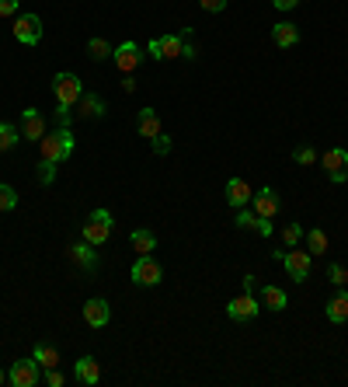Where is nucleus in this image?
Masks as SVG:
<instances>
[{"instance_id": "nucleus-1", "label": "nucleus", "mask_w": 348, "mask_h": 387, "mask_svg": "<svg viewBox=\"0 0 348 387\" xmlns=\"http://www.w3.org/2000/svg\"><path fill=\"white\" fill-rule=\"evenodd\" d=\"M70 154H74V133H70V126H56L52 133H45V136L39 140V157H42V160L63 164Z\"/></svg>"}, {"instance_id": "nucleus-2", "label": "nucleus", "mask_w": 348, "mask_h": 387, "mask_svg": "<svg viewBox=\"0 0 348 387\" xmlns=\"http://www.w3.org/2000/svg\"><path fill=\"white\" fill-rule=\"evenodd\" d=\"M52 94H56V101H63V105H77L80 94H84V84H80L77 74L63 70V74L52 77Z\"/></svg>"}, {"instance_id": "nucleus-3", "label": "nucleus", "mask_w": 348, "mask_h": 387, "mask_svg": "<svg viewBox=\"0 0 348 387\" xmlns=\"http://www.w3.org/2000/svg\"><path fill=\"white\" fill-rule=\"evenodd\" d=\"M111 238V213L108 209H94L84 224V241H91L94 248H101Z\"/></svg>"}, {"instance_id": "nucleus-4", "label": "nucleus", "mask_w": 348, "mask_h": 387, "mask_svg": "<svg viewBox=\"0 0 348 387\" xmlns=\"http://www.w3.org/2000/svg\"><path fill=\"white\" fill-rule=\"evenodd\" d=\"M39 380H42V366L35 363V356L14 359L11 370H8V384H14V387H35Z\"/></svg>"}, {"instance_id": "nucleus-5", "label": "nucleus", "mask_w": 348, "mask_h": 387, "mask_svg": "<svg viewBox=\"0 0 348 387\" xmlns=\"http://www.w3.org/2000/svg\"><path fill=\"white\" fill-rule=\"evenodd\" d=\"M320 168L327 171V178H331L334 185L348 182V150H341V147L324 150V154H320Z\"/></svg>"}, {"instance_id": "nucleus-6", "label": "nucleus", "mask_w": 348, "mask_h": 387, "mask_svg": "<svg viewBox=\"0 0 348 387\" xmlns=\"http://www.w3.org/2000/svg\"><path fill=\"white\" fill-rule=\"evenodd\" d=\"M160 280H164L160 262H157L153 255H140L136 265H133V283H136V286H157Z\"/></svg>"}, {"instance_id": "nucleus-7", "label": "nucleus", "mask_w": 348, "mask_h": 387, "mask_svg": "<svg viewBox=\"0 0 348 387\" xmlns=\"http://www.w3.org/2000/svg\"><path fill=\"white\" fill-rule=\"evenodd\" d=\"M14 39L21 45H39L42 42V18L39 14H18L14 18Z\"/></svg>"}, {"instance_id": "nucleus-8", "label": "nucleus", "mask_w": 348, "mask_h": 387, "mask_svg": "<svg viewBox=\"0 0 348 387\" xmlns=\"http://www.w3.org/2000/svg\"><path fill=\"white\" fill-rule=\"evenodd\" d=\"M285 272L293 275L296 283H307L310 280V269H314V255L310 251H293V248H285Z\"/></svg>"}, {"instance_id": "nucleus-9", "label": "nucleus", "mask_w": 348, "mask_h": 387, "mask_svg": "<svg viewBox=\"0 0 348 387\" xmlns=\"http://www.w3.org/2000/svg\"><path fill=\"white\" fill-rule=\"evenodd\" d=\"M258 297L254 293H241V297H234V300H230L226 304V314H230V321H251V317H258Z\"/></svg>"}, {"instance_id": "nucleus-10", "label": "nucleus", "mask_w": 348, "mask_h": 387, "mask_svg": "<svg viewBox=\"0 0 348 387\" xmlns=\"http://www.w3.org/2000/svg\"><path fill=\"white\" fill-rule=\"evenodd\" d=\"M111 60H115V67H119L122 74H133V70L143 63V49H140L136 42H122L119 49L111 52Z\"/></svg>"}, {"instance_id": "nucleus-11", "label": "nucleus", "mask_w": 348, "mask_h": 387, "mask_svg": "<svg viewBox=\"0 0 348 387\" xmlns=\"http://www.w3.org/2000/svg\"><path fill=\"white\" fill-rule=\"evenodd\" d=\"M18 129H21V140H32V143H39V140L45 136V119H42L39 108H25Z\"/></svg>"}, {"instance_id": "nucleus-12", "label": "nucleus", "mask_w": 348, "mask_h": 387, "mask_svg": "<svg viewBox=\"0 0 348 387\" xmlns=\"http://www.w3.org/2000/svg\"><path fill=\"white\" fill-rule=\"evenodd\" d=\"M74 380L84 384V387H94V384L101 380V363H98L94 356H80V359L74 363Z\"/></svg>"}, {"instance_id": "nucleus-13", "label": "nucleus", "mask_w": 348, "mask_h": 387, "mask_svg": "<svg viewBox=\"0 0 348 387\" xmlns=\"http://www.w3.org/2000/svg\"><path fill=\"white\" fill-rule=\"evenodd\" d=\"M237 227L241 231H258L261 238H272V220H265V216H258L254 209H237Z\"/></svg>"}, {"instance_id": "nucleus-14", "label": "nucleus", "mask_w": 348, "mask_h": 387, "mask_svg": "<svg viewBox=\"0 0 348 387\" xmlns=\"http://www.w3.org/2000/svg\"><path fill=\"white\" fill-rule=\"evenodd\" d=\"M251 209H254L258 216L272 220V216L279 213V192H275V189H258V192L251 196Z\"/></svg>"}, {"instance_id": "nucleus-15", "label": "nucleus", "mask_w": 348, "mask_h": 387, "mask_svg": "<svg viewBox=\"0 0 348 387\" xmlns=\"http://www.w3.org/2000/svg\"><path fill=\"white\" fill-rule=\"evenodd\" d=\"M84 321H87L91 328H105V324L111 321V307H108V300L91 297V300L84 304Z\"/></svg>"}, {"instance_id": "nucleus-16", "label": "nucleus", "mask_w": 348, "mask_h": 387, "mask_svg": "<svg viewBox=\"0 0 348 387\" xmlns=\"http://www.w3.org/2000/svg\"><path fill=\"white\" fill-rule=\"evenodd\" d=\"M251 196H254V189H251L244 178H230V182H226V202L234 206V209L251 206Z\"/></svg>"}, {"instance_id": "nucleus-17", "label": "nucleus", "mask_w": 348, "mask_h": 387, "mask_svg": "<svg viewBox=\"0 0 348 387\" xmlns=\"http://www.w3.org/2000/svg\"><path fill=\"white\" fill-rule=\"evenodd\" d=\"M136 133L143 140L160 136V116H157V108H140V112H136Z\"/></svg>"}, {"instance_id": "nucleus-18", "label": "nucleus", "mask_w": 348, "mask_h": 387, "mask_svg": "<svg viewBox=\"0 0 348 387\" xmlns=\"http://www.w3.org/2000/svg\"><path fill=\"white\" fill-rule=\"evenodd\" d=\"M105 112H108L105 101H101L98 94H87V91H84V94H80V101H77V112H74V116H80V119H87V123H91V119H105Z\"/></svg>"}, {"instance_id": "nucleus-19", "label": "nucleus", "mask_w": 348, "mask_h": 387, "mask_svg": "<svg viewBox=\"0 0 348 387\" xmlns=\"http://www.w3.org/2000/svg\"><path fill=\"white\" fill-rule=\"evenodd\" d=\"M91 248H94L91 241H80V244L70 248V262L80 265L84 272H98V251H91Z\"/></svg>"}, {"instance_id": "nucleus-20", "label": "nucleus", "mask_w": 348, "mask_h": 387, "mask_svg": "<svg viewBox=\"0 0 348 387\" xmlns=\"http://www.w3.org/2000/svg\"><path fill=\"white\" fill-rule=\"evenodd\" d=\"M324 314H327L331 324H345V321H348V293H345V286H341V293H334V297L327 300Z\"/></svg>"}, {"instance_id": "nucleus-21", "label": "nucleus", "mask_w": 348, "mask_h": 387, "mask_svg": "<svg viewBox=\"0 0 348 387\" xmlns=\"http://www.w3.org/2000/svg\"><path fill=\"white\" fill-rule=\"evenodd\" d=\"M272 42H275L279 49L296 45V42H300V28L289 25V21H279V25H272Z\"/></svg>"}, {"instance_id": "nucleus-22", "label": "nucleus", "mask_w": 348, "mask_h": 387, "mask_svg": "<svg viewBox=\"0 0 348 387\" xmlns=\"http://www.w3.org/2000/svg\"><path fill=\"white\" fill-rule=\"evenodd\" d=\"M261 307H268V311H285V307H289L285 290H282V286H275V283L261 286Z\"/></svg>"}, {"instance_id": "nucleus-23", "label": "nucleus", "mask_w": 348, "mask_h": 387, "mask_svg": "<svg viewBox=\"0 0 348 387\" xmlns=\"http://www.w3.org/2000/svg\"><path fill=\"white\" fill-rule=\"evenodd\" d=\"M35 363L42 366V370H49V366H60L63 363V356H60V349L56 346H49V342H35Z\"/></svg>"}, {"instance_id": "nucleus-24", "label": "nucleus", "mask_w": 348, "mask_h": 387, "mask_svg": "<svg viewBox=\"0 0 348 387\" xmlns=\"http://www.w3.org/2000/svg\"><path fill=\"white\" fill-rule=\"evenodd\" d=\"M182 45H185V35H160V60L182 56Z\"/></svg>"}, {"instance_id": "nucleus-25", "label": "nucleus", "mask_w": 348, "mask_h": 387, "mask_svg": "<svg viewBox=\"0 0 348 387\" xmlns=\"http://www.w3.org/2000/svg\"><path fill=\"white\" fill-rule=\"evenodd\" d=\"M18 140H21V129H18V126H11V123H0V154L14 150V147H18Z\"/></svg>"}, {"instance_id": "nucleus-26", "label": "nucleus", "mask_w": 348, "mask_h": 387, "mask_svg": "<svg viewBox=\"0 0 348 387\" xmlns=\"http://www.w3.org/2000/svg\"><path fill=\"white\" fill-rule=\"evenodd\" d=\"M303 238H307V251H310V255H314V258H317V255H324V251H327V234H324V231H320V227H314V231H307V234H303Z\"/></svg>"}, {"instance_id": "nucleus-27", "label": "nucleus", "mask_w": 348, "mask_h": 387, "mask_svg": "<svg viewBox=\"0 0 348 387\" xmlns=\"http://www.w3.org/2000/svg\"><path fill=\"white\" fill-rule=\"evenodd\" d=\"M133 251H140V255H150L153 248H157V238L150 234V231H133Z\"/></svg>"}, {"instance_id": "nucleus-28", "label": "nucleus", "mask_w": 348, "mask_h": 387, "mask_svg": "<svg viewBox=\"0 0 348 387\" xmlns=\"http://www.w3.org/2000/svg\"><path fill=\"white\" fill-rule=\"evenodd\" d=\"M111 52H115V49H111L105 39H91V42H87V56H91V60H111Z\"/></svg>"}, {"instance_id": "nucleus-29", "label": "nucleus", "mask_w": 348, "mask_h": 387, "mask_svg": "<svg viewBox=\"0 0 348 387\" xmlns=\"http://www.w3.org/2000/svg\"><path fill=\"white\" fill-rule=\"evenodd\" d=\"M279 238H282V244H285V248H296V244H300V238H303V227H300V224H285V227L279 231Z\"/></svg>"}, {"instance_id": "nucleus-30", "label": "nucleus", "mask_w": 348, "mask_h": 387, "mask_svg": "<svg viewBox=\"0 0 348 387\" xmlns=\"http://www.w3.org/2000/svg\"><path fill=\"white\" fill-rule=\"evenodd\" d=\"M56 168H60V164H56V160H39V185H52L56 182Z\"/></svg>"}, {"instance_id": "nucleus-31", "label": "nucleus", "mask_w": 348, "mask_h": 387, "mask_svg": "<svg viewBox=\"0 0 348 387\" xmlns=\"http://www.w3.org/2000/svg\"><path fill=\"white\" fill-rule=\"evenodd\" d=\"M18 206V192L8 185V182H0V213H8V209H14Z\"/></svg>"}, {"instance_id": "nucleus-32", "label": "nucleus", "mask_w": 348, "mask_h": 387, "mask_svg": "<svg viewBox=\"0 0 348 387\" xmlns=\"http://www.w3.org/2000/svg\"><path fill=\"white\" fill-rule=\"evenodd\" d=\"M52 123H56V126H70V123H74V105H63V101H56Z\"/></svg>"}, {"instance_id": "nucleus-33", "label": "nucleus", "mask_w": 348, "mask_h": 387, "mask_svg": "<svg viewBox=\"0 0 348 387\" xmlns=\"http://www.w3.org/2000/svg\"><path fill=\"white\" fill-rule=\"evenodd\" d=\"M327 280H331V283L341 290V286L348 283V269H345L341 262H331V265H327Z\"/></svg>"}, {"instance_id": "nucleus-34", "label": "nucleus", "mask_w": 348, "mask_h": 387, "mask_svg": "<svg viewBox=\"0 0 348 387\" xmlns=\"http://www.w3.org/2000/svg\"><path fill=\"white\" fill-rule=\"evenodd\" d=\"M293 160H296V164H314V160H320V154H317L314 147H307V143H303V147H296V150H293Z\"/></svg>"}, {"instance_id": "nucleus-35", "label": "nucleus", "mask_w": 348, "mask_h": 387, "mask_svg": "<svg viewBox=\"0 0 348 387\" xmlns=\"http://www.w3.org/2000/svg\"><path fill=\"white\" fill-rule=\"evenodd\" d=\"M42 380H45L49 387H63V384H67V377L60 373V366H49V370L42 373Z\"/></svg>"}, {"instance_id": "nucleus-36", "label": "nucleus", "mask_w": 348, "mask_h": 387, "mask_svg": "<svg viewBox=\"0 0 348 387\" xmlns=\"http://www.w3.org/2000/svg\"><path fill=\"white\" fill-rule=\"evenodd\" d=\"M226 4H230V0H199V8H202V11H209V14L226 11Z\"/></svg>"}, {"instance_id": "nucleus-37", "label": "nucleus", "mask_w": 348, "mask_h": 387, "mask_svg": "<svg viewBox=\"0 0 348 387\" xmlns=\"http://www.w3.org/2000/svg\"><path fill=\"white\" fill-rule=\"evenodd\" d=\"M18 0H0V18H18Z\"/></svg>"}, {"instance_id": "nucleus-38", "label": "nucleus", "mask_w": 348, "mask_h": 387, "mask_svg": "<svg viewBox=\"0 0 348 387\" xmlns=\"http://www.w3.org/2000/svg\"><path fill=\"white\" fill-rule=\"evenodd\" d=\"M150 143H153V154H160V157L171 150V136H164V133H160V136H153Z\"/></svg>"}, {"instance_id": "nucleus-39", "label": "nucleus", "mask_w": 348, "mask_h": 387, "mask_svg": "<svg viewBox=\"0 0 348 387\" xmlns=\"http://www.w3.org/2000/svg\"><path fill=\"white\" fill-rule=\"evenodd\" d=\"M182 35H185V32H182ZM195 56H199V49H195V45L188 42V35H185V45H182V60H195Z\"/></svg>"}, {"instance_id": "nucleus-40", "label": "nucleus", "mask_w": 348, "mask_h": 387, "mask_svg": "<svg viewBox=\"0 0 348 387\" xmlns=\"http://www.w3.org/2000/svg\"><path fill=\"white\" fill-rule=\"evenodd\" d=\"M272 4H275L279 11H293V8H300V0H272Z\"/></svg>"}, {"instance_id": "nucleus-41", "label": "nucleus", "mask_w": 348, "mask_h": 387, "mask_svg": "<svg viewBox=\"0 0 348 387\" xmlns=\"http://www.w3.org/2000/svg\"><path fill=\"white\" fill-rule=\"evenodd\" d=\"M146 52H150V56H153V60H160V39H150Z\"/></svg>"}, {"instance_id": "nucleus-42", "label": "nucleus", "mask_w": 348, "mask_h": 387, "mask_svg": "<svg viewBox=\"0 0 348 387\" xmlns=\"http://www.w3.org/2000/svg\"><path fill=\"white\" fill-rule=\"evenodd\" d=\"M122 87H126V94H133V91H136V77H133V74H126V81H122Z\"/></svg>"}, {"instance_id": "nucleus-43", "label": "nucleus", "mask_w": 348, "mask_h": 387, "mask_svg": "<svg viewBox=\"0 0 348 387\" xmlns=\"http://www.w3.org/2000/svg\"><path fill=\"white\" fill-rule=\"evenodd\" d=\"M244 293H254V275H251V272L244 275Z\"/></svg>"}, {"instance_id": "nucleus-44", "label": "nucleus", "mask_w": 348, "mask_h": 387, "mask_svg": "<svg viewBox=\"0 0 348 387\" xmlns=\"http://www.w3.org/2000/svg\"><path fill=\"white\" fill-rule=\"evenodd\" d=\"M4 384H8V373H4V370H0V387H4Z\"/></svg>"}]
</instances>
